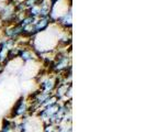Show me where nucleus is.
Returning a JSON list of instances; mask_svg holds the SVG:
<instances>
[{
  "label": "nucleus",
  "instance_id": "nucleus-2",
  "mask_svg": "<svg viewBox=\"0 0 146 132\" xmlns=\"http://www.w3.org/2000/svg\"><path fill=\"white\" fill-rule=\"evenodd\" d=\"M57 132H72V128H66V129H64V128H58V131Z\"/></svg>",
  "mask_w": 146,
  "mask_h": 132
},
{
  "label": "nucleus",
  "instance_id": "nucleus-1",
  "mask_svg": "<svg viewBox=\"0 0 146 132\" xmlns=\"http://www.w3.org/2000/svg\"><path fill=\"white\" fill-rule=\"evenodd\" d=\"M28 111V105L24 100H20L15 106L13 111H12V117H22L25 115V112Z\"/></svg>",
  "mask_w": 146,
  "mask_h": 132
}]
</instances>
